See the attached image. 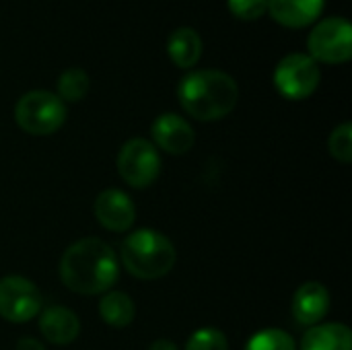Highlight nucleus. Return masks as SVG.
<instances>
[{
	"label": "nucleus",
	"instance_id": "obj_19",
	"mask_svg": "<svg viewBox=\"0 0 352 350\" xmlns=\"http://www.w3.org/2000/svg\"><path fill=\"white\" fill-rule=\"evenodd\" d=\"M328 149H330V155L349 165L352 161V124L351 122H344L340 124L338 128H334V132L330 134V140H328Z\"/></svg>",
	"mask_w": 352,
	"mask_h": 350
},
{
	"label": "nucleus",
	"instance_id": "obj_20",
	"mask_svg": "<svg viewBox=\"0 0 352 350\" xmlns=\"http://www.w3.org/2000/svg\"><path fill=\"white\" fill-rule=\"evenodd\" d=\"M186 350H229V342L221 330L200 328L188 338Z\"/></svg>",
	"mask_w": 352,
	"mask_h": 350
},
{
	"label": "nucleus",
	"instance_id": "obj_9",
	"mask_svg": "<svg viewBox=\"0 0 352 350\" xmlns=\"http://www.w3.org/2000/svg\"><path fill=\"white\" fill-rule=\"evenodd\" d=\"M99 225L113 233H126L136 221V206L122 190H103L93 204Z\"/></svg>",
	"mask_w": 352,
	"mask_h": 350
},
{
	"label": "nucleus",
	"instance_id": "obj_6",
	"mask_svg": "<svg viewBox=\"0 0 352 350\" xmlns=\"http://www.w3.org/2000/svg\"><path fill=\"white\" fill-rule=\"evenodd\" d=\"M309 58L324 64H344L352 56V27L344 17L320 21L307 37Z\"/></svg>",
	"mask_w": 352,
	"mask_h": 350
},
{
	"label": "nucleus",
	"instance_id": "obj_22",
	"mask_svg": "<svg viewBox=\"0 0 352 350\" xmlns=\"http://www.w3.org/2000/svg\"><path fill=\"white\" fill-rule=\"evenodd\" d=\"M14 350H45V349H43V344H41L39 340H35V338H21V340L16 342Z\"/></svg>",
	"mask_w": 352,
	"mask_h": 350
},
{
	"label": "nucleus",
	"instance_id": "obj_18",
	"mask_svg": "<svg viewBox=\"0 0 352 350\" xmlns=\"http://www.w3.org/2000/svg\"><path fill=\"white\" fill-rule=\"evenodd\" d=\"M245 350H297L295 347V340L278 330V328H268V330H260L258 334H254L248 344Z\"/></svg>",
	"mask_w": 352,
	"mask_h": 350
},
{
	"label": "nucleus",
	"instance_id": "obj_15",
	"mask_svg": "<svg viewBox=\"0 0 352 350\" xmlns=\"http://www.w3.org/2000/svg\"><path fill=\"white\" fill-rule=\"evenodd\" d=\"M167 54L179 68H192L202 56V39L192 27H177L167 39Z\"/></svg>",
	"mask_w": 352,
	"mask_h": 350
},
{
	"label": "nucleus",
	"instance_id": "obj_17",
	"mask_svg": "<svg viewBox=\"0 0 352 350\" xmlns=\"http://www.w3.org/2000/svg\"><path fill=\"white\" fill-rule=\"evenodd\" d=\"M89 74L82 68H66L58 78V97L62 101L76 103L89 93Z\"/></svg>",
	"mask_w": 352,
	"mask_h": 350
},
{
	"label": "nucleus",
	"instance_id": "obj_4",
	"mask_svg": "<svg viewBox=\"0 0 352 350\" xmlns=\"http://www.w3.org/2000/svg\"><path fill=\"white\" fill-rule=\"evenodd\" d=\"M19 128L31 136H50L62 128L66 120L64 101L52 91H29L14 105Z\"/></svg>",
	"mask_w": 352,
	"mask_h": 350
},
{
	"label": "nucleus",
	"instance_id": "obj_2",
	"mask_svg": "<svg viewBox=\"0 0 352 350\" xmlns=\"http://www.w3.org/2000/svg\"><path fill=\"white\" fill-rule=\"evenodd\" d=\"M177 99L188 116L200 122H214L235 109L239 101V87L231 74L204 68L182 78Z\"/></svg>",
	"mask_w": 352,
	"mask_h": 350
},
{
	"label": "nucleus",
	"instance_id": "obj_13",
	"mask_svg": "<svg viewBox=\"0 0 352 350\" xmlns=\"http://www.w3.org/2000/svg\"><path fill=\"white\" fill-rule=\"evenodd\" d=\"M39 332L43 334V338L47 342L58 344V347H66L72 340H76V336L80 332V322L72 309L56 305V307H47L41 314Z\"/></svg>",
	"mask_w": 352,
	"mask_h": 350
},
{
	"label": "nucleus",
	"instance_id": "obj_21",
	"mask_svg": "<svg viewBox=\"0 0 352 350\" xmlns=\"http://www.w3.org/2000/svg\"><path fill=\"white\" fill-rule=\"evenodd\" d=\"M233 17L241 21H256L268 10V0H227Z\"/></svg>",
	"mask_w": 352,
	"mask_h": 350
},
{
	"label": "nucleus",
	"instance_id": "obj_1",
	"mask_svg": "<svg viewBox=\"0 0 352 350\" xmlns=\"http://www.w3.org/2000/svg\"><path fill=\"white\" fill-rule=\"evenodd\" d=\"M120 274L116 252L97 237H85L66 248L60 260V281L78 295H101Z\"/></svg>",
	"mask_w": 352,
	"mask_h": 350
},
{
	"label": "nucleus",
	"instance_id": "obj_11",
	"mask_svg": "<svg viewBox=\"0 0 352 350\" xmlns=\"http://www.w3.org/2000/svg\"><path fill=\"white\" fill-rule=\"evenodd\" d=\"M293 316L301 326H318L330 311V293L324 285L309 281L303 283L293 295Z\"/></svg>",
	"mask_w": 352,
	"mask_h": 350
},
{
	"label": "nucleus",
	"instance_id": "obj_16",
	"mask_svg": "<svg viewBox=\"0 0 352 350\" xmlns=\"http://www.w3.org/2000/svg\"><path fill=\"white\" fill-rule=\"evenodd\" d=\"M99 316L111 328H126L136 318V305L128 293L111 291L105 293L99 301Z\"/></svg>",
	"mask_w": 352,
	"mask_h": 350
},
{
	"label": "nucleus",
	"instance_id": "obj_10",
	"mask_svg": "<svg viewBox=\"0 0 352 350\" xmlns=\"http://www.w3.org/2000/svg\"><path fill=\"white\" fill-rule=\"evenodd\" d=\"M151 134L155 144L169 155H184L194 146L196 134L192 126L177 113H161L153 126Z\"/></svg>",
	"mask_w": 352,
	"mask_h": 350
},
{
	"label": "nucleus",
	"instance_id": "obj_3",
	"mask_svg": "<svg viewBox=\"0 0 352 350\" xmlns=\"http://www.w3.org/2000/svg\"><path fill=\"white\" fill-rule=\"evenodd\" d=\"M122 264L140 281H157L175 266V248L163 233L138 229L122 243Z\"/></svg>",
	"mask_w": 352,
	"mask_h": 350
},
{
	"label": "nucleus",
	"instance_id": "obj_5",
	"mask_svg": "<svg viewBox=\"0 0 352 350\" xmlns=\"http://www.w3.org/2000/svg\"><path fill=\"white\" fill-rule=\"evenodd\" d=\"M274 87L276 91L291 101L307 99L316 93L322 80L320 66L314 58L301 52L287 54L274 68Z\"/></svg>",
	"mask_w": 352,
	"mask_h": 350
},
{
	"label": "nucleus",
	"instance_id": "obj_23",
	"mask_svg": "<svg viewBox=\"0 0 352 350\" xmlns=\"http://www.w3.org/2000/svg\"><path fill=\"white\" fill-rule=\"evenodd\" d=\"M148 350H179L171 340H155L151 347H148Z\"/></svg>",
	"mask_w": 352,
	"mask_h": 350
},
{
	"label": "nucleus",
	"instance_id": "obj_12",
	"mask_svg": "<svg viewBox=\"0 0 352 350\" xmlns=\"http://www.w3.org/2000/svg\"><path fill=\"white\" fill-rule=\"evenodd\" d=\"M324 4L326 0H268L266 12L285 27L301 29L320 19Z\"/></svg>",
	"mask_w": 352,
	"mask_h": 350
},
{
	"label": "nucleus",
	"instance_id": "obj_14",
	"mask_svg": "<svg viewBox=\"0 0 352 350\" xmlns=\"http://www.w3.org/2000/svg\"><path fill=\"white\" fill-rule=\"evenodd\" d=\"M301 350H352L351 328L344 324L311 326L301 340Z\"/></svg>",
	"mask_w": 352,
	"mask_h": 350
},
{
	"label": "nucleus",
	"instance_id": "obj_8",
	"mask_svg": "<svg viewBox=\"0 0 352 350\" xmlns=\"http://www.w3.org/2000/svg\"><path fill=\"white\" fill-rule=\"evenodd\" d=\"M41 293L23 276L0 278V318L12 324H25L39 314Z\"/></svg>",
	"mask_w": 352,
	"mask_h": 350
},
{
	"label": "nucleus",
	"instance_id": "obj_7",
	"mask_svg": "<svg viewBox=\"0 0 352 350\" xmlns=\"http://www.w3.org/2000/svg\"><path fill=\"white\" fill-rule=\"evenodd\" d=\"M161 171V157L153 142L144 138L128 140L118 153V173L132 188H148Z\"/></svg>",
	"mask_w": 352,
	"mask_h": 350
}]
</instances>
